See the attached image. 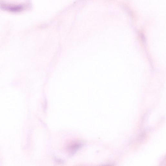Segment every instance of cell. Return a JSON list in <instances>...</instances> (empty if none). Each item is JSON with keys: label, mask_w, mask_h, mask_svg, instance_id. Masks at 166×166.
Returning <instances> with one entry per match:
<instances>
[{"label": "cell", "mask_w": 166, "mask_h": 166, "mask_svg": "<svg viewBox=\"0 0 166 166\" xmlns=\"http://www.w3.org/2000/svg\"><path fill=\"white\" fill-rule=\"evenodd\" d=\"M83 146V144L80 141L74 142L70 144L68 148V150L71 153L74 154L77 152Z\"/></svg>", "instance_id": "1"}]
</instances>
